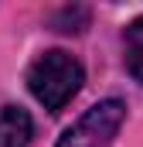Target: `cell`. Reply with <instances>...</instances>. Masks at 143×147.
Masks as SVG:
<instances>
[{"label":"cell","mask_w":143,"mask_h":147,"mask_svg":"<svg viewBox=\"0 0 143 147\" xmlns=\"http://www.w3.org/2000/svg\"><path fill=\"white\" fill-rule=\"evenodd\" d=\"M82 82H85L82 62L61 48L37 55L27 69V89L48 113H61L72 103V96L82 89Z\"/></svg>","instance_id":"6da1fadb"},{"label":"cell","mask_w":143,"mask_h":147,"mask_svg":"<svg viewBox=\"0 0 143 147\" xmlns=\"http://www.w3.org/2000/svg\"><path fill=\"white\" fill-rule=\"evenodd\" d=\"M123 48H126V72L143 86V17H136V21L126 24Z\"/></svg>","instance_id":"277c9868"},{"label":"cell","mask_w":143,"mask_h":147,"mask_svg":"<svg viewBox=\"0 0 143 147\" xmlns=\"http://www.w3.org/2000/svg\"><path fill=\"white\" fill-rule=\"evenodd\" d=\"M123 120H126V103L123 99H102L82 113L58 137L55 147H109L116 140Z\"/></svg>","instance_id":"7a4b0ae2"},{"label":"cell","mask_w":143,"mask_h":147,"mask_svg":"<svg viewBox=\"0 0 143 147\" xmlns=\"http://www.w3.org/2000/svg\"><path fill=\"white\" fill-rule=\"evenodd\" d=\"M34 123L27 110L21 106H3L0 110V147H31Z\"/></svg>","instance_id":"3957f363"}]
</instances>
